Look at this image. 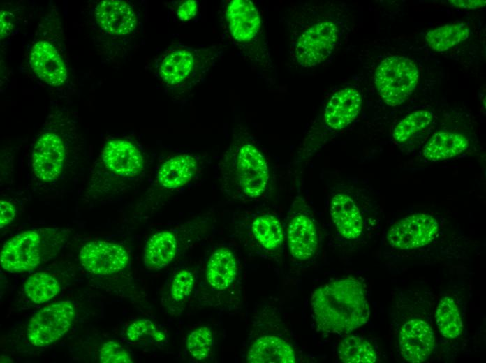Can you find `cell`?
Here are the masks:
<instances>
[{"instance_id": "6da1fadb", "label": "cell", "mask_w": 486, "mask_h": 363, "mask_svg": "<svg viewBox=\"0 0 486 363\" xmlns=\"http://www.w3.org/2000/svg\"><path fill=\"white\" fill-rule=\"evenodd\" d=\"M312 316L317 328L327 334H345L368 320L369 304L364 285L352 277L337 279L311 294Z\"/></svg>"}, {"instance_id": "7a4b0ae2", "label": "cell", "mask_w": 486, "mask_h": 363, "mask_svg": "<svg viewBox=\"0 0 486 363\" xmlns=\"http://www.w3.org/2000/svg\"><path fill=\"white\" fill-rule=\"evenodd\" d=\"M220 54V47L216 45L203 47L174 46L158 59L156 72L170 91L186 92L205 77Z\"/></svg>"}, {"instance_id": "3957f363", "label": "cell", "mask_w": 486, "mask_h": 363, "mask_svg": "<svg viewBox=\"0 0 486 363\" xmlns=\"http://www.w3.org/2000/svg\"><path fill=\"white\" fill-rule=\"evenodd\" d=\"M230 173L236 192L257 199L267 190L270 174L265 157L253 142H239L229 157Z\"/></svg>"}, {"instance_id": "277c9868", "label": "cell", "mask_w": 486, "mask_h": 363, "mask_svg": "<svg viewBox=\"0 0 486 363\" xmlns=\"http://www.w3.org/2000/svg\"><path fill=\"white\" fill-rule=\"evenodd\" d=\"M418 78V70L413 61L404 57L392 56L379 64L375 72L374 83L383 101L395 107L402 104L412 94Z\"/></svg>"}, {"instance_id": "5b68a950", "label": "cell", "mask_w": 486, "mask_h": 363, "mask_svg": "<svg viewBox=\"0 0 486 363\" xmlns=\"http://www.w3.org/2000/svg\"><path fill=\"white\" fill-rule=\"evenodd\" d=\"M285 236L292 258L308 261L317 253L319 234L309 205L301 196L293 202L287 218Z\"/></svg>"}, {"instance_id": "8992f818", "label": "cell", "mask_w": 486, "mask_h": 363, "mask_svg": "<svg viewBox=\"0 0 486 363\" xmlns=\"http://www.w3.org/2000/svg\"><path fill=\"white\" fill-rule=\"evenodd\" d=\"M73 304L68 300L45 306L36 311L27 326V338L35 346H45L61 339L75 318Z\"/></svg>"}, {"instance_id": "52a82bcc", "label": "cell", "mask_w": 486, "mask_h": 363, "mask_svg": "<svg viewBox=\"0 0 486 363\" xmlns=\"http://www.w3.org/2000/svg\"><path fill=\"white\" fill-rule=\"evenodd\" d=\"M339 37L337 25L322 21L304 30L294 49L295 58L302 67L311 68L324 61L332 52Z\"/></svg>"}, {"instance_id": "ba28073f", "label": "cell", "mask_w": 486, "mask_h": 363, "mask_svg": "<svg viewBox=\"0 0 486 363\" xmlns=\"http://www.w3.org/2000/svg\"><path fill=\"white\" fill-rule=\"evenodd\" d=\"M439 228L437 220L427 214H414L393 224L386 235L392 247L400 250L420 248L429 244Z\"/></svg>"}, {"instance_id": "9c48e42d", "label": "cell", "mask_w": 486, "mask_h": 363, "mask_svg": "<svg viewBox=\"0 0 486 363\" xmlns=\"http://www.w3.org/2000/svg\"><path fill=\"white\" fill-rule=\"evenodd\" d=\"M29 64L33 72L51 87H61L68 79V68L59 46L47 38L34 42L29 55Z\"/></svg>"}, {"instance_id": "30bf717a", "label": "cell", "mask_w": 486, "mask_h": 363, "mask_svg": "<svg viewBox=\"0 0 486 363\" xmlns=\"http://www.w3.org/2000/svg\"><path fill=\"white\" fill-rule=\"evenodd\" d=\"M329 212L339 235L348 241L360 239L364 231V221L356 196L349 188L334 191L330 199Z\"/></svg>"}, {"instance_id": "8fae6325", "label": "cell", "mask_w": 486, "mask_h": 363, "mask_svg": "<svg viewBox=\"0 0 486 363\" xmlns=\"http://www.w3.org/2000/svg\"><path fill=\"white\" fill-rule=\"evenodd\" d=\"M65 159L66 146L61 138L54 132H44L33 147L32 171L40 180L53 181L61 175Z\"/></svg>"}, {"instance_id": "7c38bea8", "label": "cell", "mask_w": 486, "mask_h": 363, "mask_svg": "<svg viewBox=\"0 0 486 363\" xmlns=\"http://www.w3.org/2000/svg\"><path fill=\"white\" fill-rule=\"evenodd\" d=\"M40 238L36 231H24L8 240L3 245L0 262L9 272L19 273L35 269L40 263Z\"/></svg>"}, {"instance_id": "4fadbf2b", "label": "cell", "mask_w": 486, "mask_h": 363, "mask_svg": "<svg viewBox=\"0 0 486 363\" xmlns=\"http://www.w3.org/2000/svg\"><path fill=\"white\" fill-rule=\"evenodd\" d=\"M80 262L89 272L107 275L124 269L129 260L126 249L121 245L106 241H93L80 250Z\"/></svg>"}, {"instance_id": "5bb4252c", "label": "cell", "mask_w": 486, "mask_h": 363, "mask_svg": "<svg viewBox=\"0 0 486 363\" xmlns=\"http://www.w3.org/2000/svg\"><path fill=\"white\" fill-rule=\"evenodd\" d=\"M232 38L240 45H254L260 37L261 18L255 4L249 0L230 1L225 11Z\"/></svg>"}, {"instance_id": "9a60e30c", "label": "cell", "mask_w": 486, "mask_h": 363, "mask_svg": "<svg viewBox=\"0 0 486 363\" xmlns=\"http://www.w3.org/2000/svg\"><path fill=\"white\" fill-rule=\"evenodd\" d=\"M94 16L99 27L117 38L132 36L137 29L138 17L133 6L122 0H104L94 8Z\"/></svg>"}, {"instance_id": "2e32d148", "label": "cell", "mask_w": 486, "mask_h": 363, "mask_svg": "<svg viewBox=\"0 0 486 363\" xmlns=\"http://www.w3.org/2000/svg\"><path fill=\"white\" fill-rule=\"evenodd\" d=\"M402 355L407 362L419 363L427 359L434 348V335L430 325L420 318L404 323L399 332Z\"/></svg>"}, {"instance_id": "e0dca14e", "label": "cell", "mask_w": 486, "mask_h": 363, "mask_svg": "<svg viewBox=\"0 0 486 363\" xmlns=\"http://www.w3.org/2000/svg\"><path fill=\"white\" fill-rule=\"evenodd\" d=\"M362 99L354 88H344L334 94L327 101L323 112L324 126L331 131H341L358 116Z\"/></svg>"}, {"instance_id": "ac0fdd59", "label": "cell", "mask_w": 486, "mask_h": 363, "mask_svg": "<svg viewBox=\"0 0 486 363\" xmlns=\"http://www.w3.org/2000/svg\"><path fill=\"white\" fill-rule=\"evenodd\" d=\"M101 158L108 170L122 177H134L144 167L140 151L133 143L123 139L108 141L102 150Z\"/></svg>"}, {"instance_id": "d6986e66", "label": "cell", "mask_w": 486, "mask_h": 363, "mask_svg": "<svg viewBox=\"0 0 486 363\" xmlns=\"http://www.w3.org/2000/svg\"><path fill=\"white\" fill-rule=\"evenodd\" d=\"M246 360L251 363H295L297 357L291 341L279 331L256 339L247 351Z\"/></svg>"}, {"instance_id": "ffe728a7", "label": "cell", "mask_w": 486, "mask_h": 363, "mask_svg": "<svg viewBox=\"0 0 486 363\" xmlns=\"http://www.w3.org/2000/svg\"><path fill=\"white\" fill-rule=\"evenodd\" d=\"M198 166V159L193 154L175 155L161 165L157 172V181L166 189L179 188L192 180Z\"/></svg>"}, {"instance_id": "44dd1931", "label": "cell", "mask_w": 486, "mask_h": 363, "mask_svg": "<svg viewBox=\"0 0 486 363\" xmlns=\"http://www.w3.org/2000/svg\"><path fill=\"white\" fill-rule=\"evenodd\" d=\"M237 274V263L235 255L226 247L217 249L209 257L206 278L210 286L224 290L232 286Z\"/></svg>"}, {"instance_id": "7402d4cb", "label": "cell", "mask_w": 486, "mask_h": 363, "mask_svg": "<svg viewBox=\"0 0 486 363\" xmlns=\"http://www.w3.org/2000/svg\"><path fill=\"white\" fill-rule=\"evenodd\" d=\"M468 146L469 140L464 135L439 131L435 133L425 144L422 155L427 161L438 162L461 154Z\"/></svg>"}, {"instance_id": "603a6c76", "label": "cell", "mask_w": 486, "mask_h": 363, "mask_svg": "<svg viewBox=\"0 0 486 363\" xmlns=\"http://www.w3.org/2000/svg\"><path fill=\"white\" fill-rule=\"evenodd\" d=\"M177 251L175 235L170 231H161L152 235L144 250L145 266L151 270H159L168 265Z\"/></svg>"}, {"instance_id": "cb8c5ba5", "label": "cell", "mask_w": 486, "mask_h": 363, "mask_svg": "<svg viewBox=\"0 0 486 363\" xmlns=\"http://www.w3.org/2000/svg\"><path fill=\"white\" fill-rule=\"evenodd\" d=\"M251 229L254 239L262 248L272 253H280L285 232L276 216L265 214L257 216L252 221Z\"/></svg>"}, {"instance_id": "d4e9b609", "label": "cell", "mask_w": 486, "mask_h": 363, "mask_svg": "<svg viewBox=\"0 0 486 363\" xmlns=\"http://www.w3.org/2000/svg\"><path fill=\"white\" fill-rule=\"evenodd\" d=\"M337 354L341 362L346 363H374L377 360L373 346L358 336L343 339L338 346Z\"/></svg>"}, {"instance_id": "484cf974", "label": "cell", "mask_w": 486, "mask_h": 363, "mask_svg": "<svg viewBox=\"0 0 486 363\" xmlns=\"http://www.w3.org/2000/svg\"><path fill=\"white\" fill-rule=\"evenodd\" d=\"M437 327L443 336L455 339L462 332L463 324L458 306L450 296L442 298L435 311Z\"/></svg>"}, {"instance_id": "4316f807", "label": "cell", "mask_w": 486, "mask_h": 363, "mask_svg": "<svg viewBox=\"0 0 486 363\" xmlns=\"http://www.w3.org/2000/svg\"><path fill=\"white\" fill-rule=\"evenodd\" d=\"M469 34V29L464 24H446L428 31L425 40L433 50L444 52L466 40Z\"/></svg>"}, {"instance_id": "83f0119b", "label": "cell", "mask_w": 486, "mask_h": 363, "mask_svg": "<svg viewBox=\"0 0 486 363\" xmlns=\"http://www.w3.org/2000/svg\"><path fill=\"white\" fill-rule=\"evenodd\" d=\"M60 291V285L47 273L38 272L30 276L24 285V292L35 304H43L54 297Z\"/></svg>"}, {"instance_id": "f1b7e54d", "label": "cell", "mask_w": 486, "mask_h": 363, "mask_svg": "<svg viewBox=\"0 0 486 363\" xmlns=\"http://www.w3.org/2000/svg\"><path fill=\"white\" fill-rule=\"evenodd\" d=\"M432 119L433 113L429 110L415 111L397 124L392 134L393 138L399 142H406L415 133L427 127Z\"/></svg>"}, {"instance_id": "f546056e", "label": "cell", "mask_w": 486, "mask_h": 363, "mask_svg": "<svg viewBox=\"0 0 486 363\" xmlns=\"http://www.w3.org/2000/svg\"><path fill=\"white\" fill-rule=\"evenodd\" d=\"M214 336L210 328L202 326L192 331L186 339V348L190 355L198 360H203L211 355Z\"/></svg>"}, {"instance_id": "4dcf8cb0", "label": "cell", "mask_w": 486, "mask_h": 363, "mask_svg": "<svg viewBox=\"0 0 486 363\" xmlns=\"http://www.w3.org/2000/svg\"><path fill=\"white\" fill-rule=\"evenodd\" d=\"M126 336L131 342L152 339L156 341L165 339V334L156 325L148 319H138L131 323L127 328Z\"/></svg>"}, {"instance_id": "1f68e13d", "label": "cell", "mask_w": 486, "mask_h": 363, "mask_svg": "<svg viewBox=\"0 0 486 363\" xmlns=\"http://www.w3.org/2000/svg\"><path fill=\"white\" fill-rule=\"evenodd\" d=\"M101 363H131L133 360L127 350L120 344L109 341L105 343L99 353Z\"/></svg>"}, {"instance_id": "d6a6232c", "label": "cell", "mask_w": 486, "mask_h": 363, "mask_svg": "<svg viewBox=\"0 0 486 363\" xmlns=\"http://www.w3.org/2000/svg\"><path fill=\"white\" fill-rule=\"evenodd\" d=\"M194 285L192 273L188 270L179 271L175 276L170 289V294L175 301H181L190 295Z\"/></svg>"}, {"instance_id": "836d02e7", "label": "cell", "mask_w": 486, "mask_h": 363, "mask_svg": "<svg viewBox=\"0 0 486 363\" xmlns=\"http://www.w3.org/2000/svg\"><path fill=\"white\" fill-rule=\"evenodd\" d=\"M198 3L194 0L184 1L176 9L177 17L183 22L192 20L197 14Z\"/></svg>"}, {"instance_id": "e575fe53", "label": "cell", "mask_w": 486, "mask_h": 363, "mask_svg": "<svg viewBox=\"0 0 486 363\" xmlns=\"http://www.w3.org/2000/svg\"><path fill=\"white\" fill-rule=\"evenodd\" d=\"M15 213V208L11 202L6 200L1 199L0 228H3L13 221Z\"/></svg>"}, {"instance_id": "d590c367", "label": "cell", "mask_w": 486, "mask_h": 363, "mask_svg": "<svg viewBox=\"0 0 486 363\" xmlns=\"http://www.w3.org/2000/svg\"><path fill=\"white\" fill-rule=\"evenodd\" d=\"M1 38L9 34L13 28V15L5 10H1Z\"/></svg>"}, {"instance_id": "8d00e7d4", "label": "cell", "mask_w": 486, "mask_h": 363, "mask_svg": "<svg viewBox=\"0 0 486 363\" xmlns=\"http://www.w3.org/2000/svg\"><path fill=\"white\" fill-rule=\"evenodd\" d=\"M455 7L462 9H476L480 8L485 5V1L483 0H473V1H460L452 0L449 1Z\"/></svg>"}]
</instances>
